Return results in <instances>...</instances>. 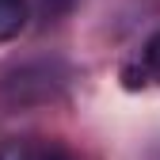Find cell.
I'll return each mask as SVG.
<instances>
[{
    "instance_id": "1",
    "label": "cell",
    "mask_w": 160,
    "mask_h": 160,
    "mask_svg": "<svg viewBox=\"0 0 160 160\" xmlns=\"http://www.w3.org/2000/svg\"><path fill=\"white\" fill-rule=\"evenodd\" d=\"M27 0H0V42H12V38L27 27Z\"/></svg>"
},
{
    "instance_id": "2",
    "label": "cell",
    "mask_w": 160,
    "mask_h": 160,
    "mask_svg": "<svg viewBox=\"0 0 160 160\" xmlns=\"http://www.w3.org/2000/svg\"><path fill=\"white\" fill-rule=\"evenodd\" d=\"M141 57H145V72H149L156 84H160V31H156L149 42H145V53H141Z\"/></svg>"
},
{
    "instance_id": "3",
    "label": "cell",
    "mask_w": 160,
    "mask_h": 160,
    "mask_svg": "<svg viewBox=\"0 0 160 160\" xmlns=\"http://www.w3.org/2000/svg\"><path fill=\"white\" fill-rule=\"evenodd\" d=\"M0 160H38V149H31L27 141H4L0 145Z\"/></svg>"
},
{
    "instance_id": "4",
    "label": "cell",
    "mask_w": 160,
    "mask_h": 160,
    "mask_svg": "<svg viewBox=\"0 0 160 160\" xmlns=\"http://www.w3.org/2000/svg\"><path fill=\"white\" fill-rule=\"evenodd\" d=\"M38 160H72V152H69L65 145L50 141V145H42V149H38Z\"/></svg>"
}]
</instances>
